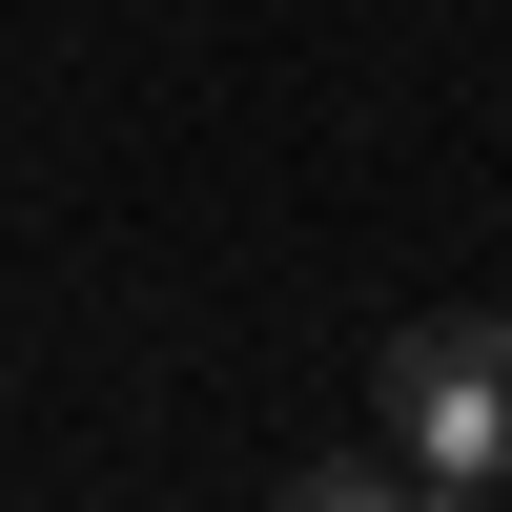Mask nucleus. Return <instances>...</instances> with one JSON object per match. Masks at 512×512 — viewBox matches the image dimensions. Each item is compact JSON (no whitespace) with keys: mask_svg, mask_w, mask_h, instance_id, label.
Listing matches in <instances>:
<instances>
[{"mask_svg":"<svg viewBox=\"0 0 512 512\" xmlns=\"http://www.w3.org/2000/svg\"><path fill=\"white\" fill-rule=\"evenodd\" d=\"M390 451L410 472H472V492H512V308H431V328H390Z\"/></svg>","mask_w":512,"mask_h":512,"instance_id":"obj_1","label":"nucleus"},{"mask_svg":"<svg viewBox=\"0 0 512 512\" xmlns=\"http://www.w3.org/2000/svg\"><path fill=\"white\" fill-rule=\"evenodd\" d=\"M287 512H431V472L369 431V451H308V472H287Z\"/></svg>","mask_w":512,"mask_h":512,"instance_id":"obj_2","label":"nucleus"}]
</instances>
